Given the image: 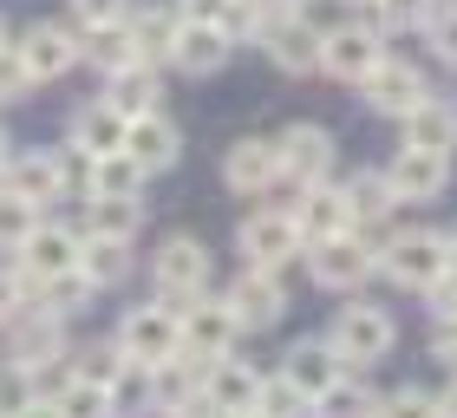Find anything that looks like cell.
<instances>
[{"label":"cell","mask_w":457,"mask_h":418,"mask_svg":"<svg viewBox=\"0 0 457 418\" xmlns=\"http://www.w3.org/2000/svg\"><path fill=\"white\" fill-rule=\"evenodd\" d=\"M86 183H92V196H137V183H144V171L124 151H105V157H92V171H86Z\"/></svg>","instance_id":"cell-31"},{"label":"cell","mask_w":457,"mask_h":418,"mask_svg":"<svg viewBox=\"0 0 457 418\" xmlns=\"http://www.w3.org/2000/svg\"><path fill=\"white\" fill-rule=\"evenodd\" d=\"M203 418H248V412H236V405H203Z\"/></svg>","instance_id":"cell-48"},{"label":"cell","mask_w":457,"mask_h":418,"mask_svg":"<svg viewBox=\"0 0 457 418\" xmlns=\"http://www.w3.org/2000/svg\"><path fill=\"white\" fill-rule=\"evenodd\" d=\"M72 13L86 20V27L92 20H124V0H72Z\"/></svg>","instance_id":"cell-44"},{"label":"cell","mask_w":457,"mask_h":418,"mask_svg":"<svg viewBox=\"0 0 457 418\" xmlns=\"http://www.w3.org/2000/svg\"><path fill=\"white\" fill-rule=\"evenodd\" d=\"M228 39L216 20H177V39H170V59H177V72H190V79H210L228 66Z\"/></svg>","instance_id":"cell-9"},{"label":"cell","mask_w":457,"mask_h":418,"mask_svg":"<svg viewBox=\"0 0 457 418\" xmlns=\"http://www.w3.org/2000/svg\"><path fill=\"white\" fill-rule=\"evenodd\" d=\"M314 255H307V275H314L320 288H360L372 275V248L353 236V229H340V236H320L307 242Z\"/></svg>","instance_id":"cell-6"},{"label":"cell","mask_w":457,"mask_h":418,"mask_svg":"<svg viewBox=\"0 0 457 418\" xmlns=\"http://www.w3.org/2000/svg\"><path fill=\"white\" fill-rule=\"evenodd\" d=\"M281 380L295 386V392H307V405H314L320 392H327V386L340 380V360H334V347H327V340H301L295 353H287Z\"/></svg>","instance_id":"cell-22"},{"label":"cell","mask_w":457,"mask_h":418,"mask_svg":"<svg viewBox=\"0 0 457 418\" xmlns=\"http://www.w3.org/2000/svg\"><path fill=\"white\" fill-rule=\"evenodd\" d=\"M379 418H438V399H425V392H392V405L379 412Z\"/></svg>","instance_id":"cell-42"},{"label":"cell","mask_w":457,"mask_h":418,"mask_svg":"<svg viewBox=\"0 0 457 418\" xmlns=\"http://www.w3.org/2000/svg\"><path fill=\"white\" fill-rule=\"evenodd\" d=\"M314 412H320V418H372L379 405H372V392H366L360 380H334V386L314 399Z\"/></svg>","instance_id":"cell-35"},{"label":"cell","mask_w":457,"mask_h":418,"mask_svg":"<svg viewBox=\"0 0 457 418\" xmlns=\"http://www.w3.org/2000/svg\"><path fill=\"white\" fill-rule=\"evenodd\" d=\"M203 281H210V248H203L196 236H170L157 248V295L170 301L177 314L203 295Z\"/></svg>","instance_id":"cell-2"},{"label":"cell","mask_w":457,"mask_h":418,"mask_svg":"<svg viewBox=\"0 0 457 418\" xmlns=\"http://www.w3.org/2000/svg\"><path fill=\"white\" fill-rule=\"evenodd\" d=\"M262 53L275 59L281 72H320V33L307 27V20H295V13H281L275 27L262 33Z\"/></svg>","instance_id":"cell-19"},{"label":"cell","mask_w":457,"mask_h":418,"mask_svg":"<svg viewBox=\"0 0 457 418\" xmlns=\"http://www.w3.org/2000/svg\"><path fill=\"white\" fill-rule=\"evenodd\" d=\"M340 196H346V209H353V222H372V216H386V209H399L379 171H360V177H353Z\"/></svg>","instance_id":"cell-34"},{"label":"cell","mask_w":457,"mask_h":418,"mask_svg":"<svg viewBox=\"0 0 457 418\" xmlns=\"http://www.w3.org/2000/svg\"><path fill=\"white\" fill-rule=\"evenodd\" d=\"M295 229H301V242L340 236V229H353V209H346L340 190H327V183H307V190L295 196Z\"/></svg>","instance_id":"cell-20"},{"label":"cell","mask_w":457,"mask_h":418,"mask_svg":"<svg viewBox=\"0 0 457 418\" xmlns=\"http://www.w3.org/2000/svg\"><path fill=\"white\" fill-rule=\"evenodd\" d=\"M248 418H255V412H248Z\"/></svg>","instance_id":"cell-53"},{"label":"cell","mask_w":457,"mask_h":418,"mask_svg":"<svg viewBox=\"0 0 457 418\" xmlns=\"http://www.w3.org/2000/svg\"><path fill=\"white\" fill-rule=\"evenodd\" d=\"M137 222H144V203H137V196H92V236L131 242Z\"/></svg>","instance_id":"cell-33"},{"label":"cell","mask_w":457,"mask_h":418,"mask_svg":"<svg viewBox=\"0 0 457 418\" xmlns=\"http://www.w3.org/2000/svg\"><path fill=\"white\" fill-rule=\"evenodd\" d=\"M177 333H183V353H196V360H222V353H228V340H236V314H228V307H216V301H190V307H183L177 314Z\"/></svg>","instance_id":"cell-15"},{"label":"cell","mask_w":457,"mask_h":418,"mask_svg":"<svg viewBox=\"0 0 457 418\" xmlns=\"http://www.w3.org/2000/svg\"><path fill=\"white\" fill-rule=\"evenodd\" d=\"M39 222V203H27V196H13V190H0V242H20L27 236V229Z\"/></svg>","instance_id":"cell-38"},{"label":"cell","mask_w":457,"mask_h":418,"mask_svg":"<svg viewBox=\"0 0 457 418\" xmlns=\"http://www.w3.org/2000/svg\"><path fill=\"white\" fill-rule=\"evenodd\" d=\"M287 7H295V0H287Z\"/></svg>","instance_id":"cell-52"},{"label":"cell","mask_w":457,"mask_h":418,"mask_svg":"<svg viewBox=\"0 0 457 418\" xmlns=\"http://www.w3.org/2000/svg\"><path fill=\"white\" fill-rule=\"evenodd\" d=\"M20 59H27V72H33V86H39V79H59V72L79 66V39L66 27H33L27 39H20Z\"/></svg>","instance_id":"cell-21"},{"label":"cell","mask_w":457,"mask_h":418,"mask_svg":"<svg viewBox=\"0 0 457 418\" xmlns=\"http://www.w3.org/2000/svg\"><path fill=\"white\" fill-rule=\"evenodd\" d=\"M118 151L131 157L144 177H157V171H170V163H177L183 144H177V124L170 118L144 112V118H124V144H118Z\"/></svg>","instance_id":"cell-12"},{"label":"cell","mask_w":457,"mask_h":418,"mask_svg":"<svg viewBox=\"0 0 457 418\" xmlns=\"http://www.w3.org/2000/svg\"><path fill=\"white\" fill-rule=\"evenodd\" d=\"M53 418H112V399H105V386L98 380H72L53 392Z\"/></svg>","instance_id":"cell-32"},{"label":"cell","mask_w":457,"mask_h":418,"mask_svg":"<svg viewBox=\"0 0 457 418\" xmlns=\"http://www.w3.org/2000/svg\"><path fill=\"white\" fill-rule=\"evenodd\" d=\"M0 163H7V131H0Z\"/></svg>","instance_id":"cell-51"},{"label":"cell","mask_w":457,"mask_h":418,"mask_svg":"<svg viewBox=\"0 0 457 418\" xmlns=\"http://www.w3.org/2000/svg\"><path fill=\"white\" fill-rule=\"evenodd\" d=\"M379 59H386V46H379V33H372V27H334V33H320V66L334 79H346V86H360Z\"/></svg>","instance_id":"cell-10"},{"label":"cell","mask_w":457,"mask_h":418,"mask_svg":"<svg viewBox=\"0 0 457 418\" xmlns=\"http://www.w3.org/2000/svg\"><path fill=\"white\" fill-rule=\"evenodd\" d=\"M13 248H20V268H27V275H39V281L79 268V236H72V229H59V222H33Z\"/></svg>","instance_id":"cell-14"},{"label":"cell","mask_w":457,"mask_h":418,"mask_svg":"<svg viewBox=\"0 0 457 418\" xmlns=\"http://www.w3.org/2000/svg\"><path fill=\"white\" fill-rule=\"evenodd\" d=\"M0 39H7V33H0Z\"/></svg>","instance_id":"cell-54"},{"label":"cell","mask_w":457,"mask_h":418,"mask_svg":"<svg viewBox=\"0 0 457 418\" xmlns=\"http://www.w3.org/2000/svg\"><path fill=\"white\" fill-rule=\"evenodd\" d=\"M79 275H86L92 288H118L124 275H131V242H118V236H79Z\"/></svg>","instance_id":"cell-26"},{"label":"cell","mask_w":457,"mask_h":418,"mask_svg":"<svg viewBox=\"0 0 457 418\" xmlns=\"http://www.w3.org/2000/svg\"><path fill=\"white\" fill-rule=\"evenodd\" d=\"M27 405H39V386H33V372H27V366L0 372V418H20Z\"/></svg>","instance_id":"cell-37"},{"label":"cell","mask_w":457,"mask_h":418,"mask_svg":"<svg viewBox=\"0 0 457 418\" xmlns=\"http://www.w3.org/2000/svg\"><path fill=\"white\" fill-rule=\"evenodd\" d=\"M46 360H66V314L33 307L13 321V366H46Z\"/></svg>","instance_id":"cell-16"},{"label":"cell","mask_w":457,"mask_h":418,"mask_svg":"<svg viewBox=\"0 0 457 418\" xmlns=\"http://www.w3.org/2000/svg\"><path fill=\"white\" fill-rule=\"evenodd\" d=\"M275 171H281V151L268 138H242V144L222 151V183L236 196H262L268 183H275Z\"/></svg>","instance_id":"cell-13"},{"label":"cell","mask_w":457,"mask_h":418,"mask_svg":"<svg viewBox=\"0 0 457 418\" xmlns=\"http://www.w3.org/2000/svg\"><path fill=\"white\" fill-rule=\"evenodd\" d=\"M445 268H451V242L438 229H411V236H399L386 248V275L399 288H419V295H425V281L445 275Z\"/></svg>","instance_id":"cell-4"},{"label":"cell","mask_w":457,"mask_h":418,"mask_svg":"<svg viewBox=\"0 0 457 418\" xmlns=\"http://www.w3.org/2000/svg\"><path fill=\"white\" fill-rule=\"evenodd\" d=\"M27 92H33L27 59H20V46H7V39H0V98H27Z\"/></svg>","instance_id":"cell-39"},{"label":"cell","mask_w":457,"mask_h":418,"mask_svg":"<svg viewBox=\"0 0 457 418\" xmlns=\"http://www.w3.org/2000/svg\"><path fill=\"white\" fill-rule=\"evenodd\" d=\"M372 7H379V20H386V27H425V20L438 13L431 0H372Z\"/></svg>","instance_id":"cell-40"},{"label":"cell","mask_w":457,"mask_h":418,"mask_svg":"<svg viewBox=\"0 0 457 418\" xmlns=\"http://www.w3.org/2000/svg\"><path fill=\"white\" fill-rule=\"evenodd\" d=\"M445 177H451V151L405 144V151L392 157V171H386V190H392V203H425V196L445 190Z\"/></svg>","instance_id":"cell-8"},{"label":"cell","mask_w":457,"mask_h":418,"mask_svg":"<svg viewBox=\"0 0 457 418\" xmlns=\"http://www.w3.org/2000/svg\"><path fill=\"white\" fill-rule=\"evenodd\" d=\"M79 59H92L98 72H118V66H131L137 46H131V27L124 20H92L86 39H79Z\"/></svg>","instance_id":"cell-28"},{"label":"cell","mask_w":457,"mask_h":418,"mask_svg":"<svg viewBox=\"0 0 457 418\" xmlns=\"http://www.w3.org/2000/svg\"><path fill=\"white\" fill-rule=\"evenodd\" d=\"M327 347H334L340 366H366V360H386L392 353V314L386 307H346L334 333H327Z\"/></svg>","instance_id":"cell-3"},{"label":"cell","mask_w":457,"mask_h":418,"mask_svg":"<svg viewBox=\"0 0 457 418\" xmlns=\"http://www.w3.org/2000/svg\"><path fill=\"white\" fill-rule=\"evenodd\" d=\"M445 242H451V262H457V229H451V236H445Z\"/></svg>","instance_id":"cell-50"},{"label":"cell","mask_w":457,"mask_h":418,"mask_svg":"<svg viewBox=\"0 0 457 418\" xmlns=\"http://www.w3.org/2000/svg\"><path fill=\"white\" fill-rule=\"evenodd\" d=\"M360 92H366V104L379 118H405L411 104L425 98V72L419 66H399V59H379V66L360 79Z\"/></svg>","instance_id":"cell-11"},{"label":"cell","mask_w":457,"mask_h":418,"mask_svg":"<svg viewBox=\"0 0 457 418\" xmlns=\"http://www.w3.org/2000/svg\"><path fill=\"white\" fill-rule=\"evenodd\" d=\"M105 399H112V418H144V412H157V380H151V366L118 360V372L105 380Z\"/></svg>","instance_id":"cell-25"},{"label":"cell","mask_w":457,"mask_h":418,"mask_svg":"<svg viewBox=\"0 0 457 418\" xmlns=\"http://www.w3.org/2000/svg\"><path fill=\"white\" fill-rule=\"evenodd\" d=\"M248 412H255V418H301V412H307V392H295L287 380H255Z\"/></svg>","instance_id":"cell-36"},{"label":"cell","mask_w":457,"mask_h":418,"mask_svg":"<svg viewBox=\"0 0 457 418\" xmlns=\"http://www.w3.org/2000/svg\"><path fill=\"white\" fill-rule=\"evenodd\" d=\"M124 144V118L112 112L105 98L98 104H86V112L72 118V151H86V157H105V151H118Z\"/></svg>","instance_id":"cell-29"},{"label":"cell","mask_w":457,"mask_h":418,"mask_svg":"<svg viewBox=\"0 0 457 418\" xmlns=\"http://www.w3.org/2000/svg\"><path fill=\"white\" fill-rule=\"evenodd\" d=\"M228 0H177V20H222Z\"/></svg>","instance_id":"cell-45"},{"label":"cell","mask_w":457,"mask_h":418,"mask_svg":"<svg viewBox=\"0 0 457 418\" xmlns=\"http://www.w3.org/2000/svg\"><path fill=\"white\" fill-rule=\"evenodd\" d=\"M177 347H183V333H177V307L170 301H151V307L124 314V327H118V353H124V360L157 366V360H170Z\"/></svg>","instance_id":"cell-1"},{"label":"cell","mask_w":457,"mask_h":418,"mask_svg":"<svg viewBox=\"0 0 457 418\" xmlns=\"http://www.w3.org/2000/svg\"><path fill=\"white\" fill-rule=\"evenodd\" d=\"M431 46H438V59L457 66V7L451 13H431Z\"/></svg>","instance_id":"cell-43"},{"label":"cell","mask_w":457,"mask_h":418,"mask_svg":"<svg viewBox=\"0 0 457 418\" xmlns=\"http://www.w3.org/2000/svg\"><path fill=\"white\" fill-rule=\"evenodd\" d=\"M242 255L248 268H281L301 255V229H295V209H262V216L242 222Z\"/></svg>","instance_id":"cell-7"},{"label":"cell","mask_w":457,"mask_h":418,"mask_svg":"<svg viewBox=\"0 0 457 418\" xmlns=\"http://www.w3.org/2000/svg\"><path fill=\"white\" fill-rule=\"evenodd\" d=\"M131 27V46L144 66H157V59H170V39H177V7H144L137 20H124Z\"/></svg>","instance_id":"cell-30"},{"label":"cell","mask_w":457,"mask_h":418,"mask_svg":"<svg viewBox=\"0 0 457 418\" xmlns=\"http://www.w3.org/2000/svg\"><path fill=\"white\" fill-rule=\"evenodd\" d=\"M425 295H431V321H438V327H445V321H457V262L445 268L438 281H425Z\"/></svg>","instance_id":"cell-41"},{"label":"cell","mask_w":457,"mask_h":418,"mask_svg":"<svg viewBox=\"0 0 457 418\" xmlns=\"http://www.w3.org/2000/svg\"><path fill=\"white\" fill-rule=\"evenodd\" d=\"M112 372H118V366L105 360V353H86V366H79V380H98V386H105Z\"/></svg>","instance_id":"cell-46"},{"label":"cell","mask_w":457,"mask_h":418,"mask_svg":"<svg viewBox=\"0 0 457 418\" xmlns=\"http://www.w3.org/2000/svg\"><path fill=\"white\" fill-rule=\"evenodd\" d=\"M405 144H419V151H457V112L445 98H419L405 112Z\"/></svg>","instance_id":"cell-24"},{"label":"cell","mask_w":457,"mask_h":418,"mask_svg":"<svg viewBox=\"0 0 457 418\" xmlns=\"http://www.w3.org/2000/svg\"><path fill=\"white\" fill-rule=\"evenodd\" d=\"M438 418H457V380L445 386V399H438Z\"/></svg>","instance_id":"cell-47"},{"label":"cell","mask_w":457,"mask_h":418,"mask_svg":"<svg viewBox=\"0 0 457 418\" xmlns=\"http://www.w3.org/2000/svg\"><path fill=\"white\" fill-rule=\"evenodd\" d=\"M228 314H236V327H281L287 321V288L275 281V268H242L236 281H228Z\"/></svg>","instance_id":"cell-5"},{"label":"cell","mask_w":457,"mask_h":418,"mask_svg":"<svg viewBox=\"0 0 457 418\" xmlns=\"http://www.w3.org/2000/svg\"><path fill=\"white\" fill-rule=\"evenodd\" d=\"M105 104H112L118 118H144V112H157V72L144 66V59H131V66L105 72Z\"/></svg>","instance_id":"cell-23"},{"label":"cell","mask_w":457,"mask_h":418,"mask_svg":"<svg viewBox=\"0 0 457 418\" xmlns=\"http://www.w3.org/2000/svg\"><path fill=\"white\" fill-rule=\"evenodd\" d=\"M163 418H203L196 405H170V412H163Z\"/></svg>","instance_id":"cell-49"},{"label":"cell","mask_w":457,"mask_h":418,"mask_svg":"<svg viewBox=\"0 0 457 418\" xmlns=\"http://www.w3.org/2000/svg\"><path fill=\"white\" fill-rule=\"evenodd\" d=\"M248 399H255V366L228 360V353L203 366V405H236V412H248Z\"/></svg>","instance_id":"cell-27"},{"label":"cell","mask_w":457,"mask_h":418,"mask_svg":"<svg viewBox=\"0 0 457 418\" xmlns=\"http://www.w3.org/2000/svg\"><path fill=\"white\" fill-rule=\"evenodd\" d=\"M275 151H281V177H295V183H327V171H334V138L320 124H295Z\"/></svg>","instance_id":"cell-17"},{"label":"cell","mask_w":457,"mask_h":418,"mask_svg":"<svg viewBox=\"0 0 457 418\" xmlns=\"http://www.w3.org/2000/svg\"><path fill=\"white\" fill-rule=\"evenodd\" d=\"M0 190H13L27 203H53L59 190H66V171H59L53 151H20V157L0 163Z\"/></svg>","instance_id":"cell-18"}]
</instances>
